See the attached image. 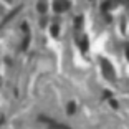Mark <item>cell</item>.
<instances>
[{
  "instance_id": "cell-12",
  "label": "cell",
  "mask_w": 129,
  "mask_h": 129,
  "mask_svg": "<svg viewBox=\"0 0 129 129\" xmlns=\"http://www.w3.org/2000/svg\"><path fill=\"white\" fill-rule=\"evenodd\" d=\"M111 106H113V108H118V101H114V99H113V101H111Z\"/></svg>"
},
{
  "instance_id": "cell-6",
  "label": "cell",
  "mask_w": 129,
  "mask_h": 129,
  "mask_svg": "<svg viewBox=\"0 0 129 129\" xmlns=\"http://www.w3.org/2000/svg\"><path fill=\"white\" fill-rule=\"evenodd\" d=\"M46 8H48V5H46L45 2H40V4L37 5V10H38V12H42V13H45Z\"/></svg>"
},
{
  "instance_id": "cell-9",
  "label": "cell",
  "mask_w": 129,
  "mask_h": 129,
  "mask_svg": "<svg viewBox=\"0 0 129 129\" xmlns=\"http://www.w3.org/2000/svg\"><path fill=\"white\" fill-rule=\"evenodd\" d=\"M22 30L25 31V33H28V25L27 23H22Z\"/></svg>"
},
{
  "instance_id": "cell-4",
  "label": "cell",
  "mask_w": 129,
  "mask_h": 129,
  "mask_svg": "<svg viewBox=\"0 0 129 129\" xmlns=\"http://www.w3.org/2000/svg\"><path fill=\"white\" fill-rule=\"evenodd\" d=\"M78 45H80L81 51H83V53H86V50H88V37H81L80 42H78Z\"/></svg>"
},
{
  "instance_id": "cell-1",
  "label": "cell",
  "mask_w": 129,
  "mask_h": 129,
  "mask_svg": "<svg viewBox=\"0 0 129 129\" xmlns=\"http://www.w3.org/2000/svg\"><path fill=\"white\" fill-rule=\"evenodd\" d=\"M101 68H103V73H104V76H106L108 80H111V81L116 80V75H114V71H113V66H111V63L106 60V58L101 60Z\"/></svg>"
},
{
  "instance_id": "cell-11",
  "label": "cell",
  "mask_w": 129,
  "mask_h": 129,
  "mask_svg": "<svg viewBox=\"0 0 129 129\" xmlns=\"http://www.w3.org/2000/svg\"><path fill=\"white\" fill-rule=\"evenodd\" d=\"M108 8H111V4H104L103 5V10H108Z\"/></svg>"
},
{
  "instance_id": "cell-8",
  "label": "cell",
  "mask_w": 129,
  "mask_h": 129,
  "mask_svg": "<svg viewBox=\"0 0 129 129\" xmlns=\"http://www.w3.org/2000/svg\"><path fill=\"white\" fill-rule=\"evenodd\" d=\"M51 35H53V37H58V25H53V27H51Z\"/></svg>"
},
{
  "instance_id": "cell-3",
  "label": "cell",
  "mask_w": 129,
  "mask_h": 129,
  "mask_svg": "<svg viewBox=\"0 0 129 129\" xmlns=\"http://www.w3.org/2000/svg\"><path fill=\"white\" fill-rule=\"evenodd\" d=\"M42 119H45V118H42ZM45 121L48 122V124L51 126L53 129H70V127H68L66 124H60V122H55L53 119H45Z\"/></svg>"
},
{
  "instance_id": "cell-5",
  "label": "cell",
  "mask_w": 129,
  "mask_h": 129,
  "mask_svg": "<svg viewBox=\"0 0 129 129\" xmlns=\"http://www.w3.org/2000/svg\"><path fill=\"white\" fill-rule=\"evenodd\" d=\"M81 25H83V17L78 15L76 20H75V28H76V30H81Z\"/></svg>"
},
{
  "instance_id": "cell-2",
  "label": "cell",
  "mask_w": 129,
  "mask_h": 129,
  "mask_svg": "<svg viewBox=\"0 0 129 129\" xmlns=\"http://www.w3.org/2000/svg\"><path fill=\"white\" fill-rule=\"evenodd\" d=\"M70 7H71L70 2H53V10L56 12V13H63V12H66Z\"/></svg>"
},
{
  "instance_id": "cell-7",
  "label": "cell",
  "mask_w": 129,
  "mask_h": 129,
  "mask_svg": "<svg viewBox=\"0 0 129 129\" xmlns=\"http://www.w3.org/2000/svg\"><path fill=\"white\" fill-rule=\"evenodd\" d=\"M68 114H75V111H76V104L75 103H68Z\"/></svg>"
},
{
  "instance_id": "cell-10",
  "label": "cell",
  "mask_w": 129,
  "mask_h": 129,
  "mask_svg": "<svg viewBox=\"0 0 129 129\" xmlns=\"http://www.w3.org/2000/svg\"><path fill=\"white\" fill-rule=\"evenodd\" d=\"M126 58H127V60H129V43H127V45H126Z\"/></svg>"
}]
</instances>
